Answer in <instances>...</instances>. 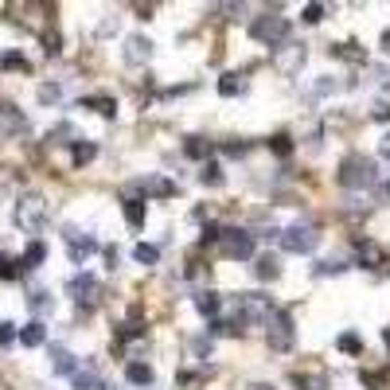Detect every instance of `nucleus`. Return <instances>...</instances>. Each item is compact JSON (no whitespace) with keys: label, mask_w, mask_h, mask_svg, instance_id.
I'll return each mask as SVG.
<instances>
[{"label":"nucleus","mask_w":390,"mask_h":390,"mask_svg":"<svg viewBox=\"0 0 390 390\" xmlns=\"http://www.w3.org/2000/svg\"><path fill=\"white\" fill-rule=\"evenodd\" d=\"M125 379H129V383L133 386H140V390H148V386H153V367H148V363H129V367H125Z\"/></svg>","instance_id":"26"},{"label":"nucleus","mask_w":390,"mask_h":390,"mask_svg":"<svg viewBox=\"0 0 390 390\" xmlns=\"http://www.w3.org/2000/svg\"><path fill=\"white\" fill-rule=\"evenodd\" d=\"M312 273H317V277H339V273H347V265L332 258V262H317V265H312Z\"/></svg>","instance_id":"35"},{"label":"nucleus","mask_w":390,"mask_h":390,"mask_svg":"<svg viewBox=\"0 0 390 390\" xmlns=\"http://www.w3.org/2000/svg\"><path fill=\"white\" fill-rule=\"evenodd\" d=\"M336 180H339V188H347V192L375 188L379 184V164L371 160V156H363V153H347L344 160H339V168H336Z\"/></svg>","instance_id":"1"},{"label":"nucleus","mask_w":390,"mask_h":390,"mask_svg":"<svg viewBox=\"0 0 390 390\" xmlns=\"http://www.w3.org/2000/svg\"><path fill=\"white\" fill-rule=\"evenodd\" d=\"M304 59H309V47H304V43H297V39H285V43H277V47H273V55H270L273 71H277V74H285V78L301 74Z\"/></svg>","instance_id":"7"},{"label":"nucleus","mask_w":390,"mask_h":390,"mask_svg":"<svg viewBox=\"0 0 390 390\" xmlns=\"http://www.w3.org/2000/svg\"><path fill=\"white\" fill-rule=\"evenodd\" d=\"M43 262H47V246L39 242V238H36V242H28V250H24V258H20V270H24V273H28V270H39Z\"/></svg>","instance_id":"24"},{"label":"nucleus","mask_w":390,"mask_h":390,"mask_svg":"<svg viewBox=\"0 0 390 390\" xmlns=\"http://www.w3.org/2000/svg\"><path fill=\"white\" fill-rule=\"evenodd\" d=\"M336 90H339V82H332V78H320L317 86H312V94H317V98H328V94H336Z\"/></svg>","instance_id":"45"},{"label":"nucleus","mask_w":390,"mask_h":390,"mask_svg":"<svg viewBox=\"0 0 390 390\" xmlns=\"http://www.w3.org/2000/svg\"><path fill=\"white\" fill-rule=\"evenodd\" d=\"M20 258H4V254H0V277H4V281H16V277H20Z\"/></svg>","instance_id":"36"},{"label":"nucleus","mask_w":390,"mask_h":390,"mask_svg":"<svg viewBox=\"0 0 390 390\" xmlns=\"http://www.w3.org/2000/svg\"><path fill=\"white\" fill-rule=\"evenodd\" d=\"M246 90H250V78H246L242 71L219 74V94H222V98H238V94H246Z\"/></svg>","instance_id":"15"},{"label":"nucleus","mask_w":390,"mask_h":390,"mask_svg":"<svg viewBox=\"0 0 390 390\" xmlns=\"http://www.w3.org/2000/svg\"><path fill=\"white\" fill-rule=\"evenodd\" d=\"M195 309H199V317L219 320V312H222V297L215 293V289H199V293H195Z\"/></svg>","instance_id":"16"},{"label":"nucleus","mask_w":390,"mask_h":390,"mask_svg":"<svg viewBox=\"0 0 390 390\" xmlns=\"http://www.w3.org/2000/svg\"><path fill=\"white\" fill-rule=\"evenodd\" d=\"M66 293L74 297L78 312L86 317V312H94V304L102 301V281H98L94 273H74V277L66 281Z\"/></svg>","instance_id":"6"},{"label":"nucleus","mask_w":390,"mask_h":390,"mask_svg":"<svg viewBox=\"0 0 390 390\" xmlns=\"http://www.w3.org/2000/svg\"><path fill=\"white\" fill-rule=\"evenodd\" d=\"M219 254L227 262H246V258H254V235L246 227H222L219 230Z\"/></svg>","instance_id":"5"},{"label":"nucleus","mask_w":390,"mask_h":390,"mask_svg":"<svg viewBox=\"0 0 390 390\" xmlns=\"http://www.w3.org/2000/svg\"><path fill=\"white\" fill-rule=\"evenodd\" d=\"M379 153H383L386 160H390V133H383V140H379Z\"/></svg>","instance_id":"50"},{"label":"nucleus","mask_w":390,"mask_h":390,"mask_svg":"<svg viewBox=\"0 0 390 390\" xmlns=\"http://www.w3.org/2000/svg\"><path fill=\"white\" fill-rule=\"evenodd\" d=\"M328 55L332 59H344V63H367V51H363L355 39H347V43H332Z\"/></svg>","instance_id":"18"},{"label":"nucleus","mask_w":390,"mask_h":390,"mask_svg":"<svg viewBox=\"0 0 390 390\" xmlns=\"http://www.w3.org/2000/svg\"><path fill=\"white\" fill-rule=\"evenodd\" d=\"M359 383L367 390H383L390 383V371H359Z\"/></svg>","instance_id":"32"},{"label":"nucleus","mask_w":390,"mask_h":390,"mask_svg":"<svg viewBox=\"0 0 390 390\" xmlns=\"http://www.w3.org/2000/svg\"><path fill=\"white\" fill-rule=\"evenodd\" d=\"M250 39H258L265 47H277L289 39V16H281V8H270V12L254 16L250 20Z\"/></svg>","instance_id":"3"},{"label":"nucleus","mask_w":390,"mask_h":390,"mask_svg":"<svg viewBox=\"0 0 390 390\" xmlns=\"http://www.w3.org/2000/svg\"><path fill=\"white\" fill-rule=\"evenodd\" d=\"M219 222H203V230H199V246H215L219 242Z\"/></svg>","instance_id":"38"},{"label":"nucleus","mask_w":390,"mask_h":390,"mask_svg":"<svg viewBox=\"0 0 390 390\" xmlns=\"http://www.w3.org/2000/svg\"><path fill=\"white\" fill-rule=\"evenodd\" d=\"M270 148L281 156V160H285V156H293V137H289V133H273V137H270Z\"/></svg>","instance_id":"34"},{"label":"nucleus","mask_w":390,"mask_h":390,"mask_svg":"<svg viewBox=\"0 0 390 390\" xmlns=\"http://www.w3.org/2000/svg\"><path fill=\"white\" fill-rule=\"evenodd\" d=\"M59 98H63V90L55 86V82H43V86H39V102H43V106H55Z\"/></svg>","instance_id":"39"},{"label":"nucleus","mask_w":390,"mask_h":390,"mask_svg":"<svg viewBox=\"0 0 390 390\" xmlns=\"http://www.w3.org/2000/svg\"><path fill=\"white\" fill-rule=\"evenodd\" d=\"M63 242H66V254H71L74 265H82L86 258L98 254V238L86 235V230H78V227H63Z\"/></svg>","instance_id":"9"},{"label":"nucleus","mask_w":390,"mask_h":390,"mask_svg":"<svg viewBox=\"0 0 390 390\" xmlns=\"http://www.w3.org/2000/svg\"><path fill=\"white\" fill-rule=\"evenodd\" d=\"M0 66H4V71H24V74L31 71V63L24 59L20 51H0Z\"/></svg>","instance_id":"31"},{"label":"nucleus","mask_w":390,"mask_h":390,"mask_svg":"<svg viewBox=\"0 0 390 390\" xmlns=\"http://www.w3.org/2000/svg\"><path fill=\"white\" fill-rule=\"evenodd\" d=\"M211 140H207V137H199V133H192V137H184V156H192V160H199V164H203V160H211Z\"/></svg>","instance_id":"19"},{"label":"nucleus","mask_w":390,"mask_h":390,"mask_svg":"<svg viewBox=\"0 0 390 390\" xmlns=\"http://www.w3.org/2000/svg\"><path fill=\"white\" fill-rule=\"evenodd\" d=\"M94 156H98V145H94V140H74V145H71V164H74V168H82V164H90V160H94Z\"/></svg>","instance_id":"25"},{"label":"nucleus","mask_w":390,"mask_h":390,"mask_svg":"<svg viewBox=\"0 0 390 390\" xmlns=\"http://www.w3.org/2000/svg\"><path fill=\"white\" fill-rule=\"evenodd\" d=\"M28 309L31 312H47L51 309V297H47L43 289H36V293H28Z\"/></svg>","instance_id":"37"},{"label":"nucleus","mask_w":390,"mask_h":390,"mask_svg":"<svg viewBox=\"0 0 390 390\" xmlns=\"http://www.w3.org/2000/svg\"><path fill=\"white\" fill-rule=\"evenodd\" d=\"M118 31V16H106L102 24H98V36H113Z\"/></svg>","instance_id":"46"},{"label":"nucleus","mask_w":390,"mask_h":390,"mask_svg":"<svg viewBox=\"0 0 390 390\" xmlns=\"http://www.w3.org/2000/svg\"><path fill=\"white\" fill-rule=\"evenodd\" d=\"M195 383H203V371H180L176 375V386H195Z\"/></svg>","instance_id":"44"},{"label":"nucleus","mask_w":390,"mask_h":390,"mask_svg":"<svg viewBox=\"0 0 390 390\" xmlns=\"http://www.w3.org/2000/svg\"><path fill=\"white\" fill-rule=\"evenodd\" d=\"M0 133H8V137L28 133V113H24L20 106H12V102H0Z\"/></svg>","instance_id":"13"},{"label":"nucleus","mask_w":390,"mask_h":390,"mask_svg":"<svg viewBox=\"0 0 390 390\" xmlns=\"http://www.w3.org/2000/svg\"><path fill=\"white\" fill-rule=\"evenodd\" d=\"M254 273H258V281H277L281 277V262L273 258V254H262L258 265H254Z\"/></svg>","instance_id":"27"},{"label":"nucleus","mask_w":390,"mask_h":390,"mask_svg":"<svg viewBox=\"0 0 390 390\" xmlns=\"http://www.w3.org/2000/svg\"><path fill=\"white\" fill-rule=\"evenodd\" d=\"M121 215H125V222H129V227L133 230H145V219H148V207H145V199H140V195H125V199H121Z\"/></svg>","instance_id":"14"},{"label":"nucleus","mask_w":390,"mask_h":390,"mask_svg":"<svg viewBox=\"0 0 390 390\" xmlns=\"http://www.w3.org/2000/svg\"><path fill=\"white\" fill-rule=\"evenodd\" d=\"M43 51H47V55H59V51H63V36H59L55 28L43 31Z\"/></svg>","instance_id":"41"},{"label":"nucleus","mask_w":390,"mask_h":390,"mask_svg":"<svg viewBox=\"0 0 390 390\" xmlns=\"http://www.w3.org/2000/svg\"><path fill=\"white\" fill-rule=\"evenodd\" d=\"M222 153H227V156H246V153H250V145H246V140H222Z\"/></svg>","instance_id":"43"},{"label":"nucleus","mask_w":390,"mask_h":390,"mask_svg":"<svg viewBox=\"0 0 390 390\" xmlns=\"http://www.w3.org/2000/svg\"><path fill=\"white\" fill-rule=\"evenodd\" d=\"M199 184H203V188H222V184H227L222 164L219 160H203V164H199Z\"/></svg>","instance_id":"23"},{"label":"nucleus","mask_w":390,"mask_h":390,"mask_svg":"<svg viewBox=\"0 0 390 390\" xmlns=\"http://www.w3.org/2000/svg\"><path fill=\"white\" fill-rule=\"evenodd\" d=\"M16 336H20V328H16L12 320H0V347L16 344Z\"/></svg>","instance_id":"42"},{"label":"nucleus","mask_w":390,"mask_h":390,"mask_svg":"<svg viewBox=\"0 0 390 390\" xmlns=\"http://www.w3.org/2000/svg\"><path fill=\"white\" fill-rule=\"evenodd\" d=\"M78 106H86V110L102 113V118H118V102H113L110 94H86Z\"/></svg>","instance_id":"22"},{"label":"nucleus","mask_w":390,"mask_h":390,"mask_svg":"<svg viewBox=\"0 0 390 390\" xmlns=\"http://www.w3.org/2000/svg\"><path fill=\"white\" fill-rule=\"evenodd\" d=\"M106 265H110V270H118V250H113V246H106Z\"/></svg>","instance_id":"49"},{"label":"nucleus","mask_w":390,"mask_h":390,"mask_svg":"<svg viewBox=\"0 0 390 390\" xmlns=\"http://www.w3.org/2000/svg\"><path fill=\"white\" fill-rule=\"evenodd\" d=\"M265 344H270V351H293L297 328H293V312L289 309L270 312V320H265Z\"/></svg>","instance_id":"4"},{"label":"nucleus","mask_w":390,"mask_h":390,"mask_svg":"<svg viewBox=\"0 0 390 390\" xmlns=\"http://www.w3.org/2000/svg\"><path fill=\"white\" fill-rule=\"evenodd\" d=\"M12 219L24 235H39V230L47 227V199L39 192H24L12 207Z\"/></svg>","instance_id":"2"},{"label":"nucleus","mask_w":390,"mask_h":390,"mask_svg":"<svg viewBox=\"0 0 390 390\" xmlns=\"http://www.w3.org/2000/svg\"><path fill=\"white\" fill-rule=\"evenodd\" d=\"M71 383H74V390H94V386H98V375H94V359H90L86 367H78V371H74V379H71Z\"/></svg>","instance_id":"28"},{"label":"nucleus","mask_w":390,"mask_h":390,"mask_svg":"<svg viewBox=\"0 0 390 390\" xmlns=\"http://www.w3.org/2000/svg\"><path fill=\"white\" fill-rule=\"evenodd\" d=\"M293 386L297 390H328L324 371H293Z\"/></svg>","instance_id":"21"},{"label":"nucleus","mask_w":390,"mask_h":390,"mask_svg":"<svg viewBox=\"0 0 390 390\" xmlns=\"http://www.w3.org/2000/svg\"><path fill=\"white\" fill-rule=\"evenodd\" d=\"M324 12H328L324 4H304V8H301V20H304V24H320V20H324Z\"/></svg>","instance_id":"40"},{"label":"nucleus","mask_w":390,"mask_h":390,"mask_svg":"<svg viewBox=\"0 0 390 390\" xmlns=\"http://www.w3.org/2000/svg\"><path fill=\"white\" fill-rule=\"evenodd\" d=\"M375 118H379V121H390V106H386V102L375 106Z\"/></svg>","instance_id":"48"},{"label":"nucleus","mask_w":390,"mask_h":390,"mask_svg":"<svg viewBox=\"0 0 390 390\" xmlns=\"http://www.w3.org/2000/svg\"><path fill=\"white\" fill-rule=\"evenodd\" d=\"M133 195H140V199H168V195H176V184L164 180V176H145V180L133 184Z\"/></svg>","instance_id":"11"},{"label":"nucleus","mask_w":390,"mask_h":390,"mask_svg":"<svg viewBox=\"0 0 390 390\" xmlns=\"http://www.w3.org/2000/svg\"><path fill=\"white\" fill-rule=\"evenodd\" d=\"M153 39L145 36V31H137V36H129L125 39V51H121V59H125L129 66H145L148 59H153Z\"/></svg>","instance_id":"10"},{"label":"nucleus","mask_w":390,"mask_h":390,"mask_svg":"<svg viewBox=\"0 0 390 390\" xmlns=\"http://www.w3.org/2000/svg\"><path fill=\"white\" fill-rule=\"evenodd\" d=\"M133 258H137L140 265H156V262H160V246H153V242H137V246H133Z\"/></svg>","instance_id":"30"},{"label":"nucleus","mask_w":390,"mask_h":390,"mask_svg":"<svg viewBox=\"0 0 390 390\" xmlns=\"http://www.w3.org/2000/svg\"><path fill=\"white\" fill-rule=\"evenodd\" d=\"M355 254H359V265H367V270H386L390 262V254L371 238H355Z\"/></svg>","instance_id":"12"},{"label":"nucleus","mask_w":390,"mask_h":390,"mask_svg":"<svg viewBox=\"0 0 390 390\" xmlns=\"http://www.w3.org/2000/svg\"><path fill=\"white\" fill-rule=\"evenodd\" d=\"M379 47H383V55H390V28L383 31V39H379Z\"/></svg>","instance_id":"51"},{"label":"nucleus","mask_w":390,"mask_h":390,"mask_svg":"<svg viewBox=\"0 0 390 390\" xmlns=\"http://www.w3.org/2000/svg\"><path fill=\"white\" fill-rule=\"evenodd\" d=\"M383 344H386V351H390V328H383Z\"/></svg>","instance_id":"53"},{"label":"nucleus","mask_w":390,"mask_h":390,"mask_svg":"<svg viewBox=\"0 0 390 390\" xmlns=\"http://www.w3.org/2000/svg\"><path fill=\"white\" fill-rule=\"evenodd\" d=\"M74 140H78V137H74V125H71V121H59V125L47 133V145H74Z\"/></svg>","instance_id":"29"},{"label":"nucleus","mask_w":390,"mask_h":390,"mask_svg":"<svg viewBox=\"0 0 390 390\" xmlns=\"http://www.w3.org/2000/svg\"><path fill=\"white\" fill-rule=\"evenodd\" d=\"M383 192H386V199H390V180H386V184H383Z\"/></svg>","instance_id":"54"},{"label":"nucleus","mask_w":390,"mask_h":390,"mask_svg":"<svg viewBox=\"0 0 390 390\" xmlns=\"http://www.w3.org/2000/svg\"><path fill=\"white\" fill-rule=\"evenodd\" d=\"M51 371H55V375H63V379H74V371H78V359H74L66 347L55 344V347H51Z\"/></svg>","instance_id":"17"},{"label":"nucleus","mask_w":390,"mask_h":390,"mask_svg":"<svg viewBox=\"0 0 390 390\" xmlns=\"http://www.w3.org/2000/svg\"><path fill=\"white\" fill-rule=\"evenodd\" d=\"M336 347H339L344 355H363V339L355 336V332H344V336L336 339Z\"/></svg>","instance_id":"33"},{"label":"nucleus","mask_w":390,"mask_h":390,"mask_svg":"<svg viewBox=\"0 0 390 390\" xmlns=\"http://www.w3.org/2000/svg\"><path fill=\"white\" fill-rule=\"evenodd\" d=\"M94 390H110V386H106V383H98V386H94Z\"/></svg>","instance_id":"55"},{"label":"nucleus","mask_w":390,"mask_h":390,"mask_svg":"<svg viewBox=\"0 0 390 390\" xmlns=\"http://www.w3.org/2000/svg\"><path fill=\"white\" fill-rule=\"evenodd\" d=\"M281 250L285 254H312L320 246V230L309 227V222H297V227H285L281 230Z\"/></svg>","instance_id":"8"},{"label":"nucleus","mask_w":390,"mask_h":390,"mask_svg":"<svg viewBox=\"0 0 390 390\" xmlns=\"http://www.w3.org/2000/svg\"><path fill=\"white\" fill-rule=\"evenodd\" d=\"M192 351H195V359H207V355H211V339H195Z\"/></svg>","instance_id":"47"},{"label":"nucleus","mask_w":390,"mask_h":390,"mask_svg":"<svg viewBox=\"0 0 390 390\" xmlns=\"http://www.w3.org/2000/svg\"><path fill=\"white\" fill-rule=\"evenodd\" d=\"M16 339H20L24 347H43L47 344V324H43V320H31V324L20 328V336H16Z\"/></svg>","instance_id":"20"},{"label":"nucleus","mask_w":390,"mask_h":390,"mask_svg":"<svg viewBox=\"0 0 390 390\" xmlns=\"http://www.w3.org/2000/svg\"><path fill=\"white\" fill-rule=\"evenodd\" d=\"M246 390H273V383H254V386H246Z\"/></svg>","instance_id":"52"}]
</instances>
